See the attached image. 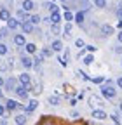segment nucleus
<instances>
[{"label":"nucleus","instance_id":"nucleus-17","mask_svg":"<svg viewBox=\"0 0 122 125\" xmlns=\"http://www.w3.org/2000/svg\"><path fill=\"white\" fill-rule=\"evenodd\" d=\"M89 103H91V106H94V104H101V99H99V97H96V96H91V97H89Z\"/></svg>","mask_w":122,"mask_h":125},{"label":"nucleus","instance_id":"nucleus-20","mask_svg":"<svg viewBox=\"0 0 122 125\" xmlns=\"http://www.w3.org/2000/svg\"><path fill=\"white\" fill-rule=\"evenodd\" d=\"M93 61H94L93 56H85V57H84V64H93Z\"/></svg>","mask_w":122,"mask_h":125},{"label":"nucleus","instance_id":"nucleus-10","mask_svg":"<svg viewBox=\"0 0 122 125\" xmlns=\"http://www.w3.org/2000/svg\"><path fill=\"white\" fill-rule=\"evenodd\" d=\"M101 31H103V35H112L113 33V28L110 24H103L101 26Z\"/></svg>","mask_w":122,"mask_h":125},{"label":"nucleus","instance_id":"nucleus-30","mask_svg":"<svg viewBox=\"0 0 122 125\" xmlns=\"http://www.w3.org/2000/svg\"><path fill=\"white\" fill-rule=\"evenodd\" d=\"M85 49H87L89 52H94V51H96V47H94V45H87V47H85Z\"/></svg>","mask_w":122,"mask_h":125},{"label":"nucleus","instance_id":"nucleus-1","mask_svg":"<svg viewBox=\"0 0 122 125\" xmlns=\"http://www.w3.org/2000/svg\"><path fill=\"white\" fill-rule=\"evenodd\" d=\"M101 94H103L105 97H108V99L115 97V94H117V92H115V89L112 87V82H110V80H106V85L101 89Z\"/></svg>","mask_w":122,"mask_h":125},{"label":"nucleus","instance_id":"nucleus-36","mask_svg":"<svg viewBox=\"0 0 122 125\" xmlns=\"http://www.w3.org/2000/svg\"><path fill=\"white\" fill-rule=\"evenodd\" d=\"M117 85H119V87L122 89V76H120V78H119V80H117Z\"/></svg>","mask_w":122,"mask_h":125},{"label":"nucleus","instance_id":"nucleus-25","mask_svg":"<svg viewBox=\"0 0 122 125\" xmlns=\"http://www.w3.org/2000/svg\"><path fill=\"white\" fill-rule=\"evenodd\" d=\"M52 33H54V35L59 33V26H58V23H52Z\"/></svg>","mask_w":122,"mask_h":125},{"label":"nucleus","instance_id":"nucleus-5","mask_svg":"<svg viewBox=\"0 0 122 125\" xmlns=\"http://www.w3.org/2000/svg\"><path fill=\"white\" fill-rule=\"evenodd\" d=\"M26 92H28V89H26L23 83L16 87V94H18V96H21V97H26Z\"/></svg>","mask_w":122,"mask_h":125},{"label":"nucleus","instance_id":"nucleus-44","mask_svg":"<svg viewBox=\"0 0 122 125\" xmlns=\"http://www.w3.org/2000/svg\"><path fill=\"white\" fill-rule=\"evenodd\" d=\"M0 62H2V61H0Z\"/></svg>","mask_w":122,"mask_h":125},{"label":"nucleus","instance_id":"nucleus-9","mask_svg":"<svg viewBox=\"0 0 122 125\" xmlns=\"http://www.w3.org/2000/svg\"><path fill=\"white\" fill-rule=\"evenodd\" d=\"M7 26H9L11 30H16V28L19 26V23H18V19H12V18H9V19H7Z\"/></svg>","mask_w":122,"mask_h":125},{"label":"nucleus","instance_id":"nucleus-42","mask_svg":"<svg viewBox=\"0 0 122 125\" xmlns=\"http://www.w3.org/2000/svg\"><path fill=\"white\" fill-rule=\"evenodd\" d=\"M0 40H2V33H0Z\"/></svg>","mask_w":122,"mask_h":125},{"label":"nucleus","instance_id":"nucleus-43","mask_svg":"<svg viewBox=\"0 0 122 125\" xmlns=\"http://www.w3.org/2000/svg\"><path fill=\"white\" fill-rule=\"evenodd\" d=\"M61 2H65V0H61Z\"/></svg>","mask_w":122,"mask_h":125},{"label":"nucleus","instance_id":"nucleus-33","mask_svg":"<svg viewBox=\"0 0 122 125\" xmlns=\"http://www.w3.org/2000/svg\"><path fill=\"white\" fill-rule=\"evenodd\" d=\"M5 113V106H2V104H0V116H2Z\"/></svg>","mask_w":122,"mask_h":125},{"label":"nucleus","instance_id":"nucleus-4","mask_svg":"<svg viewBox=\"0 0 122 125\" xmlns=\"http://www.w3.org/2000/svg\"><path fill=\"white\" fill-rule=\"evenodd\" d=\"M93 118H96V120H106V113L101 111V109H94V111H93Z\"/></svg>","mask_w":122,"mask_h":125},{"label":"nucleus","instance_id":"nucleus-21","mask_svg":"<svg viewBox=\"0 0 122 125\" xmlns=\"http://www.w3.org/2000/svg\"><path fill=\"white\" fill-rule=\"evenodd\" d=\"M75 21H77V23H80V24H82V21H84V12H79L77 16H75Z\"/></svg>","mask_w":122,"mask_h":125},{"label":"nucleus","instance_id":"nucleus-31","mask_svg":"<svg viewBox=\"0 0 122 125\" xmlns=\"http://www.w3.org/2000/svg\"><path fill=\"white\" fill-rule=\"evenodd\" d=\"M93 82H94V83H101V82H103V78H101V76H98V78H93Z\"/></svg>","mask_w":122,"mask_h":125},{"label":"nucleus","instance_id":"nucleus-35","mask_svg":"<svg viewBox=\"0 0 122 125\" xmlns=\"http://www.w3.org/2000/svg\"><path fill=\"white\" fill-rule=\"evenodd\" d=\"M110 118H112V120H113V122H115V123H120V120H119V118H117V116H115V115H113V116H110Z\"/></svg>","mask_w":122,"mask_h":125},{"label":"nucleus","instance_id":"nucleus-24","mask_svg":"<svg viewBox=\"0 0 122 125\" xmlns=\"http://www.w3.org/2000/svg\"><path fill=\"white\" fill-rule=\"evenodd\" d=\"M30 21H32L33 24H37V23H40V16H32V18H30Z\"/></svg>","mask_w":122,"mask_h":125},{"label":"nucleus","instance_id":"nucleus-23","mask_svg":"<svg viewBox=\"0 0 122 125\" xmlns=\"http://www.w3.org/2000/svg\"><path fill=\"white\" fill-rule=\"evenodd\" d=\"M4 54H7V45L0 43V56H4Z\"/></svg>","mask_w":122,"mask_h":125},{"label":"nucleus","instance_id":"nucleus-39","mask_svg":"<svg viewBox=\"0 0 122 125\" xmlns=\"http://www.w3.org/2000/svg\"><path fill=\"white\" fill-rule=\"evenodd\" d=\"M117 26H119V28L122 30V21H119V24H117Z\"/></svg>","mask_w":122,"mask_h":125},{"label":"nucleus","instance_id":"nucleus-41","mask_svg":"<svg viewBox=\"0 0 122 125\" xmlns=\"http://www.w3.org/2000/svg\"><path fill=\"white\" fill-rule=\"evenodd\" d=\"M0 97H4V92H2V90H0Z\"/></svg>","mask_w":122,"mask_h":125},{"label":"nucleus","instance_id":"nucleus-13","mask_svg":"<svg viewBox=\"0 0 122 125\" xmlns=\"http://www.w3.org/2000/svg\"><path fill=\"white\" fill-rule=\"evenodd\" d=\"M37 104H38V103H37L35 99H33V101H30V103H28V108H26V113H32V111H35Z\"/></svg>","mask_w":122,"mask_h":125},{"label":"nucleus","instance_id":"nucleus-7","mask_svg":"<svg viewBox=\"0 0 122 125\" xmlns=\"http://www.w3.org/2000/svg\"><path fill=\"white\" fill-rule=\"evenodd\" d=\"M14 43H16V45H24L26 43V38H24V35H16V37H14Z\"/></svg>","mask_w":122,"mask_h":125},{"label":"nucleus","instance_id":"nucleus-6","mask_svg":"<svg viewBox=\"0 0 122 125\" xmlns=\"http://www.w3.org/2000/svg\"><path fill=\"white\" fill-rule=\"evenodd\" d=\"M18 106H19V104H18L16 101H12V99H9V101L5 103V109H9V111H14Z\"/></svg>","mask_w":122,"mask_h":125},{"label":"nucleus","instance_id":"nucleus-18","mask_svg":"<svg viewBox=\"0 0 122 125\" xmlns=\"http://www.w3.org/2000/svg\"><path fill=\"white\" fill-rule=\"evenodd\" d=\"M16 123H19V125L26 123V116H24V115H18V116H16Z\"/></svg>","mask_w":122,"mask_h":125},{"label":"nucleus","instance_id":"nucleus-26","mask_svg":"<svg viewBox=\"0 0 122 125\" xmlns=\"http://www.w3.org/2000/svg\"><path fill=\"white\" fill-rule=\"evenodd\" d=\"M45 7H47V9H49L51 12H54V10H58V7H56L54 4H45Z\"/></svg>","mask_w":122,"mask_h":125},{"label":"nucleus","instance_id":"nucleus-3","mask_svg":"<svg viewBox=\"0 0 122 125\" xmlns=\"http://www.w3.org/2000/svg\"><path fill=\"white\" fill-rule=\"evenodd\" d=\"M19 82L26 87V89H30V83H32V78H30V75L28 73H23V75H19Z\"/></svg>","mask_w":122,"mask_h":125},{"label":"nucleus","instance_id":"nucleus-19","mask_svg":"<svg viewBox=\"0 0 122 125\" xmlns=\"http://www.w3.org/2000/svg\"><path fill=\"white\" fill-rule=\"evenodd\" d=\"M94 5L103 9V7H106V0H94Z\"/></svg>","mask_w":122,"mask_h":125},{"label":"nucleus","instance_id":"nucleus-2","mask_svg":"<svg viewBox=\"0 0 122 125\" xmlns=\"http://www.w3.org/2000/svg\"><path fill=\"white\" fill-rule=\"evenodd\" d=\"M21 28H23L24 33H32V31H33V23L30 21V19H26V21L21 23Z\"/></svg>","mask_w":122,"mask_h":125},{"label":"nucleus","instance_id":"nucleus-29","mask_svg":"<svg viewBox=\"0 0 122 125\" xmlns=\"http://www.w3.org/2000/svg\"><path fill=\"white\" fill-rule=\"evenodd\" d=\"M75 45H77V47H84L85 43H84V40H82V38H77V40H75Z\"/></svg>","mask_w":122,"mask_h":125},{"label":"nucleus","instance_id":"nucleus-32","mask_svg":"<svg viewBox=\"0 0 122 125\" xmlns=\"http://www.w3.org/2000/svg\"><path fill=\"white\" fill-rule=\"evenodd\" d=\"M65 31H66V33H70V31H72V24H70V23L65 26Z\"/></svg>","mask_w":122,"mask_h":125},{"label":"nucleus","instance_id":"nucleus-8","mask_svg":"<svg viewBox=\"0 0 122 125\" xmlns=\"http://www.w3.org/2000/svg\"><path fill=\"white\" fill-rule=\"evenodd\" d=\"M49 21H51V23H59V21H61V16H59L58 10L51 12V19H49Z\"/></svg>","mask_w":122,"mask_h":125},{"label":"nucleus","instance_id":"nucleus-12","mask_svg":"<svg viewBox=\"0 0 122 125\" xmlns=\"http://www.w3.org/2000/svg\"><path fill=\"white\" fill-rule=\"evenodd\" d=\"M33 7H35V5H33V2H32V0H24V2H23V9H24L26 12H30Z\"/></svg>","mask_w":122,"mask_h":125},{"label":"nucleus","instance_id":"nucleus-16","mask_svg":"<svg viewBox=\"0 0 122 125\" xmlns=\"http://www.w3.org/2000/svg\"><path fill=\"white\" fill-rule=\"evenodd\" d=\"M23 66L24 68H32L33 66V61L30 59V57H23Z\"/></svg>","mask_w":122,"mask_h":125},{"label":"nucleus","instance_id":"nucleus-37","mask_svg":"<svg viewBox=\"0 0 122 125\" xmlns=\"http://www.w3.org/2000/svg\"><path fill=\"white\" fill-rule=\"evenodd\" d=\"M119 42L122 43V31H120V33H119Z\"/></svg>","mask_w":122,"mask_h":125},{"label":"nucleus","instance_id":"nucleus-27","mask_svg":"<svg viewBox=\"0 0 122 125\" xmlns=\"http://www.w3.org/2000/svg\"><path fill=\"white\" fill-rule=\"evenodd\" d=\"M18 18H19V19H24V18H26V10H24V9L18 12Z\"/></svg>","mask_w":122,"mask_h":125},{"label":"nucleus","instance_id":"nucleus-15","mask_svg":"<svg viewBox=\"0 0 122 125\" xmlns=\"http://www.w3.org/2000/svg\"><path fill=\"white\" fill-rule=\"evenodd\" d=\"M35 51H37V45L35 43H26V52L28 54H33Z\"/></svg>","mask_w":122,"mask_h":125},{"label":"nucleus","instance_id":"nucleus-28","mask_svg":"<svg viewBox=\"0 0 122 125\" xmlns=\"http://www.w3.org/2000/svg\"><path fill=\"white\" fill-rule=\"evenodd\" d=\"M65 19H66V21H72V19H73V14L66 10V12H65Z\"/></svg>","mask_w":122,"mask_h":125},{"label":"nucleus","instance_id":"nucleus-38","mask_svg":"<svg viewBox=\"0 0 122 125\" xmlns=\"http://www.w3.org/2000/svg\"><path fill=\"white\" fill-rule=\"evenodd\" d=\"M2 85H4V78H2V76H0V87H2Z\"/></svg>","mask_w":122,"mask_h":125},{"label":"nucleus","instance_id":"nucleus-34","mask_svg":"<svg viewBox=\"0 0 122 125\" xmlns=\"http://www.w3.org/2000/svg\"><path fill=\"white\" fill-rule=\"evenodd\" d=\"M35 92H37V94L42 92V85H35Z\"/></svg>","mask_w":122,"mask_h":125},{"label":"nucleus","instance_id":"nucleus-14","mask_svg":"<svg viewBox=\"0 0 122 125\" xmlns=\"http://www.w3.org/2000/svg\"><path fill=\"white\" fill-rule=\"evenodd\" d=\"M9 18H11V14H9L7 9H2V10H0V19H2V21H7Z\"/></svg>","mask_w":122,"mask_h":125},{"label":"nucleus","instance_id":"nucleus-11","mask_svg":"<svg viewBox=\"0 0 122 125\" xmlns=\"http://www.w3.org/2000/svg\"><path fill=\"white\" fill-rule=\"evenodd\" d=\"M52 49H54V52H59L61 49H63V42H61V40H54L52 42Z\"/></svg>","mask_w":122,"mask_h":125},{"label":"nucleus","instance_id":"nucleus-22","mask_svg":"<svg viewBox=\"0 0 122 125\" xmlns=\"http://www.w3.org/2000/svg\"><path fill=\"white\" fill-rule=\"evenodd\" d=\"M49 103H51V104H59V97H58V96H51V97H49Z\"/></svg>","mask_w":122,"mask_h":125},{"label":"nucleus","instance_id":"nucleus-40","mask_svg":"<svg viewBox=\"0 0 122 125\" xmlns=\"http://www.w3.org/2000/svg\"><path fill=\"white\" fill-rule=\"evenodd\" d=\"M119 108H120V111H122V101H120V104H119Z\"/></svg>","mask_w":122,"mask_h":125}]
</instances>
